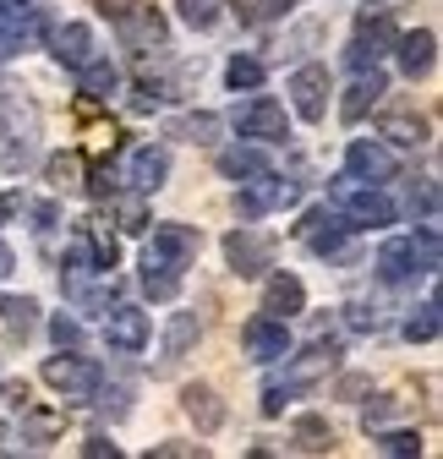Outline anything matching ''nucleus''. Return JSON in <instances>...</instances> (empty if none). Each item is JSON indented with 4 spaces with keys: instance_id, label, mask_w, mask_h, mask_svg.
I'll use <instances>...</instances> for the list:
<instances>
[{
    "instance_id": "1",
    "label": "nucleus",
    "mask_w": 443,
    "mask_h": 459,
    "mask_svg": "<svg viewBox=\"0 0 443 459\" xmlns=\"http://www.w3.org/2000/svg\"><path fill=\"white\" fill-rule=\"evenodd\" d=\"M416 273H438V224H421L416 236H389L378 247L383 284H411Z\"/></svg>"
},
{
    "instance_id": "2",
    "label": "nucleus",
    "mask_w": 443,
    "mask_h": 459,
    "mask_svg": "<svg viewBox=\"0 0 443 459\" xmlns=\"http://www.w3.org/2000/svg\"><path fill=\"white\" fill-rule=\"evenodd\" d=\"M334 197H340V219H345L351 230H389V224L400 219V208H395L389 192H383V186H367V181H351V176H340Z\"/></svg>"
},
{
    "instance_id": "3",
    "label": "nucleus",
    "mask_w": 443,
    "mask_h": 459,
    "mask_svg": "<svg viewBox=\"0 0 443 459\" xmlns=\"http://www.w3.org/2000/svg\"><path fill=\"white\" fill-rule=\"evenodd\" d=\"M44 383H49L55 394H61L66 405H88V399H99L104 372H99V361L61 351V356H49V361H44Z\"/></svg>"
},
{
    "instance_id": "4",
    "label": "nucleus",
    "mask_w": 443,
    "mask_h": 459,
    "mask_svg": "<svg viewBox=\"0 0 443 459\" xmlns=\"http://www.w3.org/2000/svg\"><path fill=\"white\" fill-rule=\"evenodd\" d=\"M230 126H236L241 137H252V143H285V137H291V115H285L280 99L257 93V99H247V104L230 109Z\"/></svg>"
},
{
    "instance_id": "5",
    "label": "nucleus",
    "mask_w": 443,
    "mask_h": 459,
    "mask_svg": "<svg viewBox=\"0 0 443 459\" xmlns=\"http://www.w3.org/2000/svg\"><path fill=\"white\" fill-rule=\"evenodd\" d=\"M301 203V186L296 181H285V176H257V181H241V192H236V213L241 219H263V213H280V208H296Z\"/></svg>"
},
{
    "instance_id": "6",
    "label": "nucleus",
    "mask_w": 443,
    "mask_h": 459,
    "mask_svg": "<svg viewBox=\"0 0 443 459\" xmlns=\"http://www.w3.org/2000/svg\"><path fill=\"white\" fill-rule=\"evenodd\" d=\"M197 252H203V230L164 219V224H153V236H148V252H143V257H153V263H164V268L181 273V268L197 263Z\"/></svg>"
},
{
    "instance_id": "7",
    "label": "nucleus",
    "mask_w": 443,
    "mask_h": 459,
    "mask_svg": "<svg viewBox=\"0 0 443 459\" xmlns=\"http://www.w3.org/2000/svg\"><path fill=\"white\" fill-rule=\"evenodd\" d=\"M148 339H153L148 312H137V307H109V312H104V344H109L116 356H143Z\"/></svg>"
},
{
    "instance_id": "8",
    "label": "nucleus",
    "mask_w": 443,
    "mask_h": 459,
    "mask_svg": "<svg viewBox=\"0 0 443 459\" xmlns=\"http://www.w3.org/2000/svg\"><path fill=\"white\" fill-rule=\"evenodd\" d=\"M225 263H230L241 279H257V273L274 263V236H263V230H252V224L230 230V236H225Z\"/></svg>"
},
{
    "instance_id": "9",
    "label": "nucleus",
    "mask_w": 443,
    "mask_h": 459,
    "mask_svg": "<svg viewBox=\"0 0 443 459\" xmlns=\"http://www.w3.org/2000/svg\"><path fill=\"white\" fill-rule=\"evenodd\" d=\"M345 176H351V181H367V186H383V181L400 176V159L383 148V143L356 137V143L345 148Z\"/></svg>"
},
{
    "instance_id": "10",
    "label": "nucleus",
    "mask_w": 443,
    "mask_h": 459,
    "mask_svg": "<svg viewBox=\"0 0 443 459\" xmlns=\"http://www.w3.org/2000/svg\"><path fill=\"white\" fill-rule=\"evenodd\" d=\"M241 344H247V356L252 361H263V367H274V361H291V328L280 323V317H252L247 328H241Z\"/></svg>"
},
{
    "instance_id": "11",
    "label": "nucleus",
    "mask_w": 443,
    "mask_h": 459,
    "mask_svg": "<svg viewBox=\"0 0 443 459\" xmlns=\"http://www.w3.org/2000/svg\"><path fill=\"white\" fill-rule=\"evenodd\" d=\"M328 93H334L328 66H296L291 72V104H296L301 121H323V115H328Z\"/></svg>"
},
{
    "instance_id": "12",
    "label": "nucleus",
    "mask_w": 443,
    "mask_h": 459,
    "mask_svg": "<svg viewBox=\"0 0 443 459\" xmlns=\"http://www.w3.org/2000/svg\"><path fill=\"white\" fill-rule=\"evenodd\" d=\"M126 181L137 192H159L164 181H170V148H164V143H137L126 153Z\"/></svg>"
},
{
    "instance_id": "13",
    "label": "nucleus",
    "mask_w": 443,
    "mask_h": 459,
    "mask_svg": "<svg viewBox=\"0 0 443 459\" xmlns=\"http://www.w3.org/2000/svg\"><path fill=\"white\" fill-rule=\"evenodd\" d=\"M263 312L268 317H280V323H291V317H301L307 312V284L296 279V273H268V284H263Z\"/></svg>"
},
{
    "instance_id": "14",
    "label": "nucleus",
    "mask_w": 443,
    "mask_h": 459,
    "mask_svg": "<svg viewBox=\"0 0 443 459\" xmlns=\"http://www.w3.org/2000/svg\"><path fill=\"white\" fill-rule=\"evenodd\" d=\"M395 55H400V72L416 82L438 66V33L432 28H416V33H395Z\"/></svg>"
},
{
    "instance_id": "15",
    "label": "nucleus",
    "mask_w": 443,
    "mask_h": 459,
    "mask_svg": "<svg viewBox=\"0 0 443 459\" xmlns=\"http://www.w3.org/2000/svg\"><path fill=\"white\" fill-rule=\"evenodd\" d=\"M383 93H389V77H383L378 66H367V72H356V82L345 88V99H340V115H345V121L356 126V121H361V115H367V109H372Z\"/></svg>"
},
{
    "instance_id": "16",
    "label": "nucleus",
    "mask_w": 443,
    "mask_h": 459,
    "mask_svg": "<svg viewBox=\"0 0 443 459\" xmlns=\"http://www.w3.org/2000/svg\"><path fill=\"white\" fill-rule=\"evenodd\" d=\"M181 411L197 421V432H203V437L225 427V405H219V394H213L208 383H187V388H181Z\"/></svg>"
},
{
    "instance_id": "17",
    "label": "nucleus",
    "mask_w": 443,
    "mask_h": 459,
    "mask_svg": "<svg viewBox=\"0 0 443 459\" xmlns=\"http://www.w3.org/2000/svg\"><path fill=\"white\" fill-rule=\"evenodd\" d=\"M49 49H55V61L61 66H83V61H93V28L88 22H66V28H55L49 33Z\"/></svg>"
},
{
    "instance_id": "18",
    "label": "nucleus",
    "mask_w": 443,
    "mask_h": 459,
    "mask_svg": "<svg viewBox=\"0 0 443 459\" xmlns=\"http://www.w3.org/2000/svg\"><path fill=\"white\" fill-rule=\"evenodd\" d=\"M77 88H83L88 99H116V93H121V66L104 61V55H93V61L77 66Z\"/></svg>"
},
{
    "instance_id": "19",
    "label": "nucleus",
    "mask_w": 443,
    "mask_h": 459,
    "mask_svg": "<svg viewBox=\"0 0 443 459\" xmlns=\"http://www.w3.org/2000/svg\"><path fill=\"white\" fill-rule=\"evenodd\" d=\"M268 153L263 148H225V153H219V176H225V181H257V176H268Z\"/></svg>"
},
{
    "instance_id": "20",
    "label": "nucleus",
    "mask_w": 443,
    "mask_h": 459,
    "mask_svg": "<svg viewBox=\"0 0 443 459\" xmlns=\"http://www.w3.org/2000/svg\"><path fill=\"white\" fill-rule=\"evenodd\" d=\"M77 236H83V247H88V257H93V268H99V273H109V268L121 263V241L109 236V224L83 219V224H77Z\"/></svg>"
},
{
    "instance_id": "21",
    "label": "nucleus",
    "mask_w": 443,
    "mask_h": 459,
    "mask_svg": "<svg viewBox=\"0 0 443 459\" xmlns=\"http://www.w3.org/2000/svg\"><path fill=\"white\" fill-rule=\"evenodd\" d=\"M378 137H389V143H400V148H421V143L432 137V126L421 121V115H383V121H378Z\"/></svg>"
},
{
    "instance_id": "22",
    "label": "nucleus",
    "mask_w": 443,
    "mask_h": 459,
    "mask_svg": "<svg viewBox=\"0 0 443 459\" xmlns=\"http://www.w3.org/2000/svg\"><path fill=\"white\" fill-rule=\"evenodd\" d=\"M203 339V323H197V312H176L170 317V328H164V361H181L192 344Z\"/></svg>"
},
{
    "instance_id": "23",
    "label": "nucleus",
    "mask_w": 443,
    "mask_h": 459,
    "mask_svg": "<svg viewBox=\"0 0 443 459\" xmlns=\"http://www.w3.org/2000/svg\"><path fill=\"white\" fill-rule=\"evenodd\" d=\"M0 323H6L17 339H28L39 328V301L33 296H0Z\"/></svg>"
},
{
    "instance_id": "24",
    "label": "nucleus",
    "mask_w": 443,
    "mask_h": 459,
    "mask_svg": "<svg viewBox=\"0 0 443 459\" xmlns=\"http://www.w3.org/2000/svg\"><path fill=\"white\" fill-rule=\"evenodd\" d=\"M263 77H268V66L257 61V55H236V61L225 66V88H230V93H257Z\"/></svg>"
},
{
    "instance_id": "25",
    "label": "nucleus",
    "mask_w": 443,
    "mask_h": 459,
    "mask_svg": "<svg viewBox=\"0 0 443 459\" xmlns=\"http://www.w3.org/2000/svg\"><path fill=\"white\" fill-rule=\"evenodd\" d=\"M143 290H148L153 301H176V296H181V273L164 268V263H153V257H143Z\"/></svg>"
},
{
    "instance_id": "26",
    "label": "nucleus",
    "mask_w": 443,
    "mask_h": 459,
    "mask_svg": "<svg viewBox=\"0 0 443 459\" xmlns=\"http://www.w3.org/2000/svg\"><path fill=\"white\" fill-rule=\"evenodd\" d=\"M296 12V0H236V17L247 28H263V22H280Z\"/></svg>"
},
{
    "instance_id": "27",
    "label": "nucleus",
    "mask_w": 443,
    "mask_h": 459,
    "mask_svg": "<svg viewBox=\"0 0 443 459\" xmlns=\"http://www.w3.org/2000/svg\"><path fill=\"white\" fill-rule=\"evenodd\" d=\"M291 437H296V448H307V454H328V448H334V427H328L323 416H301Z\"/></svg>"
},
{
    "instance_id": "28",
    "label": "nucleus",
    "mask_w": 443,
    "mask_h": 459,
    "mask_svg": "<svg viewBox=\"0 0 443 459\" xmlns=\"http://www.w3.org/2000/svg\"><path fill=\"white\" fill-rule=\"evenodd\" d=\"M176 12H181V22H187V28L208 33L219 17H225V0H176Z\"/></svg>"
},
{
    "instance_id": "29",
    "label": "nucleus",
    "mask_w": 443,
    "mask_h": 459,
    "mask_svg": "<svg viewBox=\"0 0 443 459\" xmlns=\"http://www.w3.org/2000/svg\"><path fill=\"white\" fill-rule=\"evenodd\" d=\"M405 339H411V344H432V339H438V296H427V301L405 317Z\"/></svg>"
},
{
    "instance_id": "30",
    "label": "nucleus",
    "mask_w": 443,
    "mask_h": 459,
    "mask_svg": "<svg viewBox=\"0 0 443 459\" xmlns=\"http://www.w3.org/2000/svg\"><path fill=\"white\" fill-rule=\"evenodd\" d=\"M170 137H187V143H213L219 137V115H181V121H170Z\"/></svg>"
},
{
    "instance_id": "31",
    "label": "nucleus",
    "mask_w": 443,
    "mask_h": 459,
    "mask_svg": "<svg viewBox=\"0 0 443 459\" xmlns=\"http://www.w3.org/2000/svg\"><path fill=\"white\" fill-rule=\"evenodd\" d=\"M378 454H389V459L421 454V432H411V427H400V432H383V427H378Z\"/></svg>"
},
{
    "instance_id": "32",
    "label": "nucleus",
    "mask_w": 443,
    "mask_h": 459,
    "mask_svg": "<svg viewBox=\"0 0 443 459\" xmlns=\"http://www.w3.org/2000/svg\"><path fill=\"white\" fill-rule=\"evenodd\" d=\"M411 213H421V224H438V181L432 176L421 186H411Z\"/></svg>"
},
{
    "instance_id": "33",
    "label": "nucleus",
    "mask_w": 443,
    "mask_h": 459,
    "mask_svg": "<svg viewBox=\"0 0 443 459\" xmlns=\"http://www.w3.org/2000/svg\"><path fill=\"white\" fill-rule=\"evenodd\" d=\"M49 339L61 344V351H77V344H83V323L66 317V312H55V317H49Z\"/></svg>"
},
{
    "instance_id": "34",
    "label": "nucleus",
    "mask_w": 443,
    "mask_h": 459,
    "mask_svg": "<svg viewBox=\"0 0 443 459\" xmlns=\"http://www.w3.org/2000/svg\"><path fill=\"white\" fill-rule=\"evenodd\" d=\"M44 169H49V181H55V186H77V176H83V159H77V153H55Z\"/></svg>"
},
{
    "instance_id": "35",
    "label": "nucleus",
    "mask_w": 443,
    "mask_h": 459,
    "mask_svg": "<svg viewBox=\"0 0 443 459\" xmlns=\"http://www.w3.org/2000/svg\"><path fill=\"white\" fill-rule=\"evenodd\" d=\"M148 224H153V219H148V203H143V197H126V203H121V230H126V236H143Z\"/></svg>"
},
{
    "instance_id": "36",
    "label": "nucleus",
    "mask_w": 443,
    "mask_h": 459,
    "mask_svg": "<svg viewBox=\"0 0 443 459\" xmlns=\"http://www.w3.org/2000/svg\"><path fill=\"white\" fill-rule=\"evenodd\" d=\"M132 109H137V115L164 109V88H159V82H137V88H132Z\"/></svg>"
},
{
    "instance_id": "37",
    "label": "nucleus",
    "mask_w": 443,
    "mask_h": 459,
    "mask_svg": "<svg viewBox=\"0 0 443 459\" xmlns=\"http://www.w3.org/2000/svg\"><path fill=\"white\" fill-rule=\"evenodd\" d=\"M345 323H351L356 333H372V328H378V307H372V301H351V307H345Z\"/></svg>"
},
{
    "instance_id": "38",
    "label": "nucleus",
    "mask_w": 443,
    "mask_h": 459,
    "mask_svg": "<svg viewBox=\"0 0 443 459\" xmlns=\"http://www.w3.org/2000/svg\"><path fill=\"white\" fill-rule=\"evenodd\" d=\"M395 416H400V405H395V399H383V405H367L361 421H367V432H378V427H389Z\"/></svg>"
},
{
    "instance_id": "39",
    "label": "nucleus",
    "mask_w": 443,
    "mask_h": 459,
    "mask_svg": "<svg viewBox=\"0 0 443 459\" xmlns=\"http://www.w3.org/2000/svg\"><path fill=\"white\" fill-rule=\"evenodd\" d=\"M137 6H143V0H99V17H109V22L121 28V22H126V17H132Z\"/></svg>"
},
{
    "instance_id": "40",
    "label": "nucleus",
    "mask_w": 443,
    "mask_h": 459,
    "mask_svg": "<svg viewBox=\"0 0 443 459\" xmlns=\"http://www.w3.org/2000/svg\"><path fill=\"white\" fill-rule=\"evenodd\" d=\"M55 224H61V208H55V203H39V208H33V230H39V236H49Z\"/></svg>"
},
{
    "instance_id": "41",
    "label": "nucleus",
    "mask_w": 443,
    "mask_h": 459,
    "mask_svg": "<svg viewBox=\"0 0 443 459\" xmlns=\"http://www.w3.org/2000/svg\"><path fill=\"white\" fill-rule=\"evenodd\" d=\"M83 454H88V459H116V454H121V448H116V443H109V437H104V432H93V437H88V443H83Z\"/></svg>"
},
{
    "instance_id": "42",
    "label": "nucleus",
    "mask_w": 443,
    "mask_h": 459,
    "mask_svg": "<svg viewBox=\"0 0 443 459\" xmlns=\"http://www.w3.org/2000/svg\"><path fill=\"white\" fill-rule=\"evenodd\" d=\"M88 192H93V197H109V192H116V169L99 164V169H93V181H88Z\"/></svg>"
},
{
    "instance_id": "43",
    "label": "nucleus",
    "mask_w": 443,
    "mask_h": 459,
    "mask_svg": "<svg viewBox=\"0 0 443 459\" xmlns=\"http://www.w3.org/2000/svg\"><path fill=\"white\" fill-rule=\"evenodd\" d=\"M12 273H17V252L0 241V279H12Z\"/></svg>"
},
{
    "instance_id": "44",
    "label": "nucleus",
    "mask_w": 443,
    "mask_h": 459,
    "mask_svg": "<svg viewBox=\"0 0 443 459\" xmlns=\"http://www.w3.org/2000/svg\"><path fill=\"white\" fill-rule=\"evenodd\" d=\"M153 454H203V448H192V443H153Z\"/></svg>"
},
{
    "instance_id": "45",
    "label": "nucleus",
    "mask_w": 443,
    "mask_h": 459,
    "mask_svg": "<svg viewBox=\"0 0 443 459\" xmlns=\"http://www.w3.org/2000/svg\"><path fill=\"white\" fill-rule=\"evenodd\" d=\"M340 394H345V399H356V394H367V377H345V383H340Z\"/></svg>"
}]
</instances>
